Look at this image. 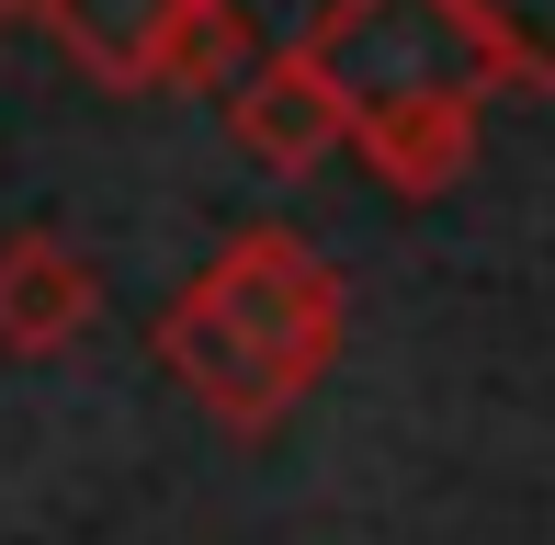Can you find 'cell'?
Segmentation results:
<instances>
[{
  "instance_id": "52a82bcc",
  "label": "cell",
  "mask_w": 555,
  "mask_h": 545,
  "mask_svg": "<svg viewBox=\"0 0 555 545\" xmlns=\"http://www.w3.org/2000/svg\"><path fill=\"white\" fill-rule=\"evenodd\" d=\"M12 23H23V0H0V35H12Z\"/></svg>"
},
{
  "instance_id": "277c9868",
  "label": "cell",
  "mask_w": 555,
  "mask_h": 545,
  "mask_svg": "<svg viewBox=\"0 0 555 545\" xmlns=\"http://www.w3.org/2000/svg\"><path fill=\"white\" fill-rule=\"evenodd\" d=\"M216 114H227V137H238L261 170H284V182L340 148V103H330V80H318L307 46H261V58L216 91Z\"/></svg>"
},
{
  "instance_id": "8992f818",
  "label": "cell",
  "mask_w": 555,
  "mask_h": 545,
  "mask_svg": "<svg viewBox=\"0 0 555 545\" xmlns=\"http://www.w3.org/2000/svg\"><path fill=\"white\" fill-rule=\"evenodd\" d=\"M499 91H555V0H465Z\"/></svg>"
},
{
  "instance_id": "3957f363",
  "label": "cell",
  "mask_w": 555,
  "mask_h": 545,
  "mask_svg": "<svg viewBox=\"0 0 555 545\" xmlns=\"http://www.w3.org/2000/svg\"><path fill=\"white\" fill-rule=\"evenodd\" d=\"M23 12L103 91H227L261 58L238 0H23Z\"/></svg>"
},
{
  "instance_id": "7a4b0ae2",
  "label": "cell",
  "mask_w": 555,
  "mask_h": 545,
  "mask_svg": "<svg viewBox=\"0 0 555 545\" xmlns=\"http://www.w3.org/2000/svg\"><path fill=\"white\" fill-rule=\"evenodd\" d=\"M340 330H351V295L340 272L307 251L295 228H238L227 251L193 272L182 295L159 307L147 353L182 376V398L227 420V432H272L318 376L340 364Z\"/></svg>"
},
{
  "instance_id": "5b68a950",
  "label": "cell",
  "mask_w": 555,
  "mask_h": 545,
  "mask_svg": "<svg viewBox=\"0 0 555 545\" xmlns=\"http://www.w3.org/2000/svg\"><path fill=\"white\" fill-rule=\"evenodd\" d=\"M91 318H103L91 251H68L57 228H12L0 239V353H68Z\"/></svg>"
},
{
  "instance_id": "6da1fadb",
  "label": "cell",
  "mask_w": 555,
  "mask_h": 545,
  "mask_svg": "<svg viewBox=\"0 0 555 545\" xmlns=\"http://www.w3.org/2000/svg\"><path fill=\"white\" fill-rule=\"evenodd\" d=\"M318 58L340 103V148H363V170L409 205L453 193V170L476 160V126L499 103V68L476 46L465 0H318V23L295 35Z\"/></svg>"
}]
</instances>
